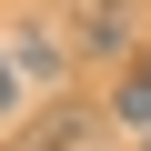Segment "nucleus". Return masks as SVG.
I'll use <instances>...</instances> for the list:
<instances>
[{
    "mask_svg": "<svg viewBox=\"0 0 151 151\" xmlns=\"http://www.w3.org/2000/svg\"><path fill=\"white\" fill-rule=\"evenodd\" d=\"M20 91H30V81H20V60H10V50H0V121H10V111H20Z\"/></svg>",
    "mask_w": 151,
    "mask_h": 151,
    "instance_id": "39448f33",
    "label": "nucleus"
},
{
    "mask_svg": "<svg viewBox=\"0 0 151 151\" xmlns=\"http://www.w3.org/2000/svg\"><path fill=\"white\" fill-rule=\"evenodd\" d=\"M101 111H111V131H141V141H151V60H141V70H121Z\"/></svg>",
    "mask_w": 151,
    "mask_h": 151,
    "instance_id": "7ed1b4c3",
    "label": "nucleus"
},
{
    "mask_svg": "<svg viewBox=\"0 0 151 151\" xmlns=\"http://www.w3.org/2000/svg\"><path fill=\"white\" fill-rule=\"evenodd\" d=\"M20 151H101V121H91V111H40Z\"/></svg>",
    "mask_w": 151,
    "mask_h": 151,
    "instance_id": "f03ea898",
    "label": "nucleus"
},
{
    "mask_svg": "<svg viewBox=\"0 0 151 151\" xmlns=\"http://www.w3.org/2000/svg\"><path fill=\"white\" fill-rule=\"evenodd\" d=\"M81 50H131V0H81Z\"/></svg>",
    "mask_w": 151,
    "mask_h": 151,
    "instance_id": "20e7f679",
    "label": "nucleus"
},
{
    "mask_svg": "<svg viewBox=\"0 0 151 151\" xmlns=\"http://www.w3.org/2000/svg\"><path fill=\"white\" fill-rule=\"evenodd\" d=\"M0 50L20 60V81H30V91H60V70H70V50L50 40V20H20V30L0 40Z\"/></svg>",
    "mask_w": 151,
    "mask_h": 151,
    "instance_id": "f257e3e1",
    "label": "nucleus"
},
{
    "mask_svg": "<svg viewBox=\"0 0 151 151\" xmlns=\"http://www.w3.org/2000/svg\"><path fill=\"white\" fill-rule=\"evenodd\" d=\"M141 151H151V141H141Z\"/></svg>",
    "mask_w": 151,
    "mask_h": 151,
    "instance_id": "423d86ee",
    "label": "nucleus"
}]
</instances>
